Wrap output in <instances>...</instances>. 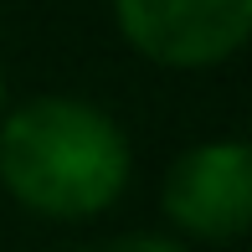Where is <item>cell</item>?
<instances>
[{
    "label": "cell",
    "instance_id": "6da1fadb",
    "mask_svg": "<svg viewBox=\"0 0 252 252\" xmlns=\"http://www.w3.org/2000/svg\"><path fill=\"white\" fill-rule=\"evenodd\" d=\"M129 139L88 98H31L0 119V186L47 221L103 216L129 186Z\"/></svg>",
    "mask_w": 252,
    "mask_h": 252
},
{
    "label": "cell",
    "instance_id": "5b68a950",
    "mask_svg": "<svg viewBox=\"0 0 252 252\" xmlns=\"http://www.w3.org/2000/svg\"><path fill=\"white\" fill-rule=\"evenodd\" d=\"M0 119H5V67H0Z\"/></svg>",
    "mask_w": 252,
    "mask_h": 252
},
{
    "label": "cell",
    "instance_id": "7a4b0ae2",
    "mask_svg": "<svg viewBox=\"0 0 252 252\" xmlns=\"http://www.w3.org/2000/svg\"><path fill=\"white\" fill-rule=\"evenodd\" d=\"M113 26L144 62L201 72L247 47L252 0H113Z\"/></svg>",
    "mask_w": 252,
    "mask_h": 252
},
{
    "label": "cell",
    "instance_id": "3957f363",
    "mask_svg": "<svg viewBox=\"0 0 252 252\" xmlns=\"http://www.w3.org/2000/svg\"><path fill=\"white\" fill-rule=\"evenodd\" d=\"M170 226L196 242H242L252 226V150L242 139L190 144L159 190Z\"/></svg>",
    "mask_w": 252,
    "mask_h": 252
},
{
    "label": "cell",
    "instance_id": "277c9868",
    "mask_svg": "<svg viewBox=\"0 0 252 252\" xmlns=\"http://www.w3.org/2000/svg\"><path fill=\"white\" fill-rule=\"evenodd\" d=\"M98 252H186L175 237H159V232H129V237H113L108 247Z\"/></svg>",
    "mask_w": 252,
    "mask_h": 252
}]
</instances>
